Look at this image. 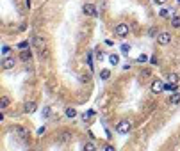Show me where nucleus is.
<instances>
[{"label":"nucleus","instance_id":"obj_1","mask_svg":"<svg viewBox=\"0 0 180 151\" xmlns=\"http://www.w3.org/2000/svg\"><path fill=\"white\" fill-rule=\"evenodd\" d=\"M164 80H160V78H153L152 80V85H150V91H152V94H160L162 91H164Z\"/></svg>","mask_w":180,"mask_h":151},{"label":"nucleus","instance_id":"obj_2","mask_svg":"<svg viewBox=\"0 0 180 151\" xmlns=\"http://www.w3.org/2000/svg\"><path fill=\"white\" fill-rule=\"evenodd\" d=\"M130 130H132V123H130V121H127V119L119 121V123H118V126H116V131H118V133H121V135L128 133Z\"/></svg>","mask_w":180,"mask_h":151},{"label":"nucleus","instance_id":"obj_3","mask_svg":"<svg viewBox=\"0 0 180 151\" xmlns=\"http://www.w3.org/2000/svg\"><path fill=\"white\" fill-rule=\"evenodd\" d=\"M155 39H157V43H159L160 46H168L171 43V34L170 32H159Z\"/></svg>","mask_w":180,"mask_h":151},{"label":"nucleus","instance_id":"obj_4","mask_svg":"<svg viewBox=\"0 0 180 151\" xmlns=\"http://www.w3.org/2000/svg\"><path fill=\"white\" fill-rule=\"evenodd\" d=\"M114 34H116L118 38H125V36H128V25L127 23H118L116 29H114Z\"/></svg>","mask_w":180,"mask_h":151},{"label":"nucleus","instance_id":"obj_5","mask_svg":"<svg viewBox=\"0 0 180 151\" xmlns=\"http://www.w3.org/2000/svg\"><path fill=\"white\" fill-rule=\"evenodd\" d=\"M82 13H84L86 16H98V11L93 4H84L82 5Z\"/></svg>","mask_w":180,"mask_h":151},{"label":"nucleus","instance_id":"obj_6","mask_svg":"<svg viewBox=\"0 0 180 151\" xmlns=\"http://www.w3.org/2000/svg\"><path fill=\"white\" fill-rule=\"evenodd\" d=\"M14 66H16V59L14 57H9V55L4 57V60H2V68L4 70H13Z\"/></svg>","mask_w":180,"mask_h":151},{"label":"nucleus","instance_id":"obj_7","mask_svg":"<svg viewBox=\"0 0 180 151\" xmlns=\"http://www.w3.org/2000/svg\"><path fill=\"white\" fill-rule=\"evenodd\" d=\"M14 135L20 137V139H25V137H29V130L23 128V126H16V128H14Z\"/></svg>","mask_w":180,"mask_h":151},{"label":"nucleus","instance_id":"obj_8","mask_svg":"<svg viewBox=\"0 0 180 151\" xmlns=\"http://www.w3.org/2000/svg\"><path fill=\"white\" fill-rule=\"evenodd\" d=\"M34 45L41 50V55H45V39L39 38V36H34Z\"/></svg>","mask_w":180,"mask_h":151},{"label":"nucleus","instance_id":"obj_9","mask_svg":"<svg viewBox=\"0 0 180 151\" xmlns=\"http://www.w3.org/2000/svg\"><path fill=\"white\" fill-rule=\"evenodd\" d=\"M32 59V52L29 50V48H25L23 52H20V60H23V62H27V60Z\"/></svg>","mask_w":180,"mask_h":151},{"label":"nucleus","instance_id":"obj_10","mask_svg":"<svg viewBox=\"0 0 180 151\" xmlns=\"http://www.w3.org/2000/svg\"><path fill=\"white\" fill-rule=\"evenodd\" d=\"M23 110L27 112V114H32V112L36 110V103H34V101H27V103L23 105Z\"/></svg>","mask_w":180,"mask_h":151},{"label":"nucleus","instance_id":"obj_11","mask_svg":"<svg viewBox=\"0 0 180 151\" xmlns=\"http://www.w3.org/2000/svg\"><path fill=\"white\" fill-rule=\"evenodd\" d=\"M170 103H171V105H178V103H180V92H178V91H175V92L170 96Z\"/></svg>","mask_w":180,"mask_h":151},{"label":"nucleus","instance_id":"obj_12","mask_svg":"<svg viewBox=\"0 0 180 151\" xmlns=\"http://www.w3.org/2000/svg\"><path fill=\"white\" fill-rule=\"evenodd\" d=\"M9 103H11V100L7 98V96H2V98H0V109H2V110H4V109H7V107H9Z\"/></svg>","mask_w":180,"mask_h":151},{"label":"nucleus","instance_id":"obj_13","mask_svg":"<svg viewBox=\"0 0 180 151\" xmlns=\"http://www.w3.org/2000/svg\"><path fill=\"white\" fill-rule=\"evenodd\" d=\"M177 89H178V84H173V82H170V84L164 85V91H170V92H175Z\"/></svg>","mask_w":180,"mask_h":151},{"label":"nucleus","instance_id":"obj_14","mask_svg":"<svg viewBox=\"0 0 180 151\" xmlns=\"http://www.w3.org/2000/svg\"><path fill=\"white\" fill-rule=\"evenodd\" d=\"M109 62H111L112 66H116L118 62H119V55H116V53H112V55H109Z\"/></svg>","mask_w":180,"mask_h":151},{"label":"nucleus","instance_id":"obj_15","mask_svg":"<svg viewBox=\"0 0 180 151\" xmlns=\"http://www.w3.org/2000/svg\"><path fill=\"white\" fill-rule=\"evenodd\" d=\"M72 137H73V133H70V131H64L63 135H61V141H63V142H68V141H72Z\"/></svg>","mask_w":180,"mask_h":151},{"label":"nucleus","instance_id":"obj_16","mask_svg":"<svg viewBox=\"0 0 180 151\" xmlns=\"http://www.w3.org/2000/svg\"><path fill=\"white\" fill-rule=\"evenodd\" d=\"M109 77H111V71L109 70H102L100 71V78H102V80H109Z\"/></svg>","mask_w":180,"mask_h":151},{"label":"nucleus","instance_id":"obj_17","mask_svg":"<svg viewBox=\"0 0 180 151\" xmlns=\"http://www.w3.org/2000/svg\"><path fill=\"white\" fill-rule=\"evenodd\" d=\"M168 80L170 82H173V84H178V75H177V73H170V75H168Z\"/></svg>","mask_w":180,"mask_h":151},{"label":"nucleus","instance_id":"obj_18","mask_svg":"<svg viewBox=\"0 0 180 151\" xmlns=\"http://www.w3.org/2000/svg\"><path fill=\"white\" fill-rule=\"evenodd\" d=\"M171 25H173L175 29H180V16H173V18H171Z\"/></svg>","mask_w":180,"mask_h":151},{"label":"nucleus","instance_id":"obj_19","mask_svg":"<svg viewBox=\"0 0 180 151\" xmlns=\"http://www.w3.org/2000/svg\"><path fill=\"white\" fill-rule=\"evenodd\" d=\"M159 16H160V18H170V16H171L170 9H160L159 11Z\"/></svg>","mask_w":180,"mask_h":151},{"label":"nucleus","instance_id":"obj_20","mask_svg":"<svg viewBox=\"0 0 180 151\" xmlns=\"http://www.w3.org/2000/svg\"><path fill=\"white\" fill-rule=\"evenodd\" d=\"M66 116L73 119V117H77V110H75V109H66Z\"/></svg>","mask_w":180,"mask_h":151},{"label":"nucleus","instance_id":"obj_21","mask_svg":"<svg viewBox=\"0 0 180 151\" xmlns=\"http://www.w3.org/2000/svg\"><path fill=\"white\" fill-rule=\"evenodd\" d=\"M146 60H148V55H146V53H141V55L138 57V62H141V64H145Z\"/></svg>","mask_w":180,"mask_h":151},{"label":"nucleus","instance_id":"obj_22","mask_svg":"<svg viewBox=\"0 0 180 151\" xmlns=\"http://www.w3.org/2000/svg\"><path fill=\"white\" fill-rule=\"evenodd\" d=\"M128 52H130V45H121V53L128 55Z\"/></svg>","mask_w":180,"mask_h":151},{"label":"nucleus","instance_id":"obj_23","mask_svg":"<svg viewBox=\"0 0 180 151\" xmlns=\"http://www.w3.org/2000/svg\"><path fill=\"white\" fill-rule=\"evenodd\" d=\"M84 149H96V144H93V142H87V144H84Z\"/></svg>","mask_w":180,"mask_h":151},{"label":"nucleus","instance_id":"obj_24","mask_svg":"<svg viewBox=\"0 0 180 151\" xmlns=\"http://www.w3.org/2000/svg\"><path fill=\"white\" fill-rule=\"evenodd\" d=\"M9 52H11L9 46H2V55H4V57H7V55H9Z\"/></svg>","mask_w":180,"mask_h":151},{"label":"nucleus","instance_id":"obj_25","mask_svg":"<svg viewBox=\"0 0 180 151\" xmlns=\"http://www.w3.org/2000/svg\"><path fill=\"white\" fill-rule=\"evenodd\" d=\"M93 114H95V112L93 110H89V112H86V114H82V119H89V117H91V116H93Z\"/></svg>","mask_w":180,"mask_h":151},{"label":"nucleus","instance_id":"obj_26","mask_svg":"<svg viewBox=\"0 0 180 151\" xmlns=\"http://www.w3.org/2000/svg\"><path fill=\"white\" fill-rule=\"evenodd\" d=\"M27 46H29V43H27V41H23V43H20V45H18V48H21V50H25Z\"/></svg>","mask_w":180,"mask_h":151},{"label":"nucleus","instance_id":"obj_27","mask_svg":"<svg viewBox=\"0 0 180 151\" xmlns=\"http://www.w3.org/2000/svg\"><path fill=\"white\" fill-rule=\"evenodd\" d=\"M166 2H168V0H153L155 5H162V4H166Z\"/></svg>","mask_w":180,"mask_h":151},{"label":"nucleus","instance_id":"obj_28","mask_svg":"<svg viewBox=\"0 0 180 151\" xmlns=\"http://www.w3.org/2000/svg\"><path fill=\"white\" fill-rule=\"evenodd\" d=\"M148 34H150V36H152V38H153V36H155V34H157V30H155V29H153V27H152V29L148 30Z\"/></svg>","mask_w":180,"mask_h":151},{"label":"nucleus","instance_id":"obj_29","mask_svg":"<svg viewBox=\"0 0 180 151\" xmlns=\"http://www.w3.org/2000/svg\"><path fill=\"white\" fill-rule=\"evenodd\" d=\"M141 77H150V70H145V71H141Z\"/></svg>","mask_w":180,"mask_h":151},{"label":"nucleus","instance_id":"obj_30","mask_svg":"<svg viewBox=\"0 0 180 151\" xmlns=\"http://www.w3.org/2000/svg\"><path fill=\"white\" fill-rule=\"evenodd\" d=\"M96 59L102 60V59H104V53H102V52H96Z\"/></svg>","mask_w":180,"mask_h":151},{"label":"nucleus","instance_id":"obj_31","mask_svg":"<svg viewBox=\"0 0 180 151\" xmlns=\"http://www.w3.org/2000/svg\"><path fill=\"white\" fill-rule=\"evenodd\" d=\"M150 62H152V64H157L159 60H157V57H152V59H150Z\"/></svg>","mask_w":180,"mask_h":151},{"label":"nucleus","instance_id":"obj_32","mask_svg":"<svg viewBox=\"0 0 180 151\" xmlns=\"http://www.w3.org/2000/svg\"><path fill=\"white\" fill-rule=\"evenodd\" d=\"M178 2H180V0H178Z\"/></svg>","mask_w":180,"mask_h":151}]
</instances>
